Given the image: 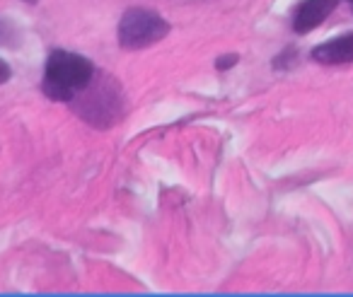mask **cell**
<instances>
[{
	"label": "cell",
	"mask_w": 353,
	"mask_h": 297,
	"mask_svg": "<svg viewBox=\"0 0 353 297\" xmlns=\"http://www.w3.org/2000/svg\"><path fill=\"white\" fill-rule=\"evenodd\" d=\"M312 59L319 61V63L327 65H339V63H351L353 61V34L339 37V39H332L327 44L317 46L312 51Z\"/></svg>",
	"instance_id": "obj_4"
},
{
	"label": "cell",
	"mask_w": 353,
	"mask_h": 297,
	"mask_svg": "<svg viewBox=\"0 0 353 297\" xmlns=\"http://www.w3.org/2000/svg\"><path fill=\"white\" fill-rule=\"evenodd\" d=\"M167 32H170V25L157 12L133 8L119 22V44L128 51L145 49V46H152L160 39H165Z\"/></svg>",
	"instance_id": "obj_2"
},
{
	"label": "cell",
	"mask_w": 353,
	"mask_h": 297,
	"mask_svg": "<svg viewBox=\"0 0 353 297\" xmlns=\"http://www.w3.org/2000/svg\"><path fill=\"white\" fill-rule=\"evenodd\" d=\"M94 75V68L88 59L78 54H68V51H56L51 54L49 63H46V80H44V92L51 99L59 102H68L78 90H85Z\"/></svg>",
	"instance_id": "obj_1"
},
{
	"label": "cell",
	"mask_w": 353,
	"mask_h": 297,
	"mask_svg": "<svg viewBox=\"0 0 353 297\" xmlns=\"http://www.w3.org/2000/svg\"><path fill=\"white\" fill-rule=\"evenodd\" d=\"M8 78H10V68H8L6 61H0V85L6 83Z\"/></svg>",
	"instance_id": "obj_6"
},
{
	"label": "cell",
	"mask_w": 353,
	"mask_h": 297,
	"mask_svg": "<svg viewBox=\"0 0 353 297\" xmlns=\"http://www.w3.org/2000/svg\"><path fill=\"white\" fill-rule=\"evenodd\" d=\"M235 63H237V56H225V59L218 61V68L225 70V68H230V65H235Z\"/></svg>",
	"instance_id": "obj_5"
},
{
	"label": "cell",
	"mask_w": 353,
	"mask_h": 297,
	"mask_svg": "<svg viewBox=\"0 0 353 297\" xmlns=\"http://www.w3.org/2000/svg\"><path fill=\"white\" fill-rule=\"evenodd\" d=\"M336 8V0H305L303 6L295 12V32L298 34H307L314 27H319L329 17V12Z\"/></svg>",
	"instance_id": "obj_3"
}]
</instances>
